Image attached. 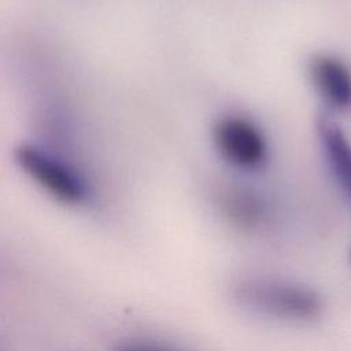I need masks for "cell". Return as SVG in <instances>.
I'll return each mask as SVG.
<instances>
[{"mask_svg":"<svg viewBox=\"0 0 351 351\" xmlns=\"http://www.w3.org/2000/svg\"><path fill=\"white\" fill-rule=\"evenodd\" d=\"M211 137L218 155L239 170H256L267 159V140L262 129L245 115H221L213 125Z\"/></svg>","mask_w":351,"mask_h":351,"instance_id":"3957f363","label":"cell"},{"mask_svg":"<svg viewBox=\"0 0 351 351\" xmlns=\"http://www.w3.org/2000/svg\"><path fill=\"white\" fill-rule=\"evenodd\" d=\"M230 295L245 311L281 322H311L322 311L321 299L314 291L280 278L241 277L232 284Z\"/></svg>","mask_w":351,"mask_h":351,"instance_id":"6da1fadb","label":"cell"},{"mask_svg":"<svg viewBox=\"0 0 351 351\" xmlns=\"http://www.w3.org/2000/svg\"><path fill=\"white\" fill-rule=\"evenodd\" d=\"M350 262H351V250H350Z\"/></svg>","mask_w":351,"mask_h":351,"instance_id":"ba28073f","label":"cell"},{"mask_svg":"<svg viewBox=\"0 0 351 351\" xmlns=\"http://www.w3.org/2000/svg\"><path fill=\"white\" fill-rule=\"evenodd\" d=\"M15 162L22 173L56 203L77 207L86 202L89 188L85 178L51 151L23 143L15 149Z\"/></svg>","mask_w":351,"mask_h":351,"instance_id":"7a4b0ae2","label":"cell"},{"mask_svg":"<svg viewBox=\"0 0 351 351\" xmlns=\"http://www.w3.org/2000/svg\"><path fill=\"white\" fill-rule=\"evenodd\" d=\"M317 133L333 178L351 196V144L339 123L326 112L317 119Z\"/></svg>","mask_w":351,"mask_h":351,"instance_id":"5b68a950","label":"cell"},{"mask_svg":"<svg viewBox=\"0 0 351 351\" xmlns=\"http://www.w3.org/2000/svg\"><path fill=\"white\" fill-rule=\"evenodd\" d=\"M114 351H176V350L158 343H152V341L128 340V341H121Z\"/></svg>","mask_w":351,"mask_h":351,"instance_id":"52a82bcc","label":"cell"},{"mask_svg":"<svg viewBox=\"0 0 351 351\" xmlns=\"http://www.w3.org/2000/svg\"><path fill=\"white\" fill-rule=\"evenodd\" d=\"M222 211L229 222L241 230L252 232L261 225L265 213L262 204L252 195L228 193L222 200Z\"/></svg>","mask_w":351,"mask_h":351,"instance_id":"8992f818","label":"cell"},{"mask_svg":"<svg viewBox=\"0 0 351 351\" xmlns=\"http://www.w3.org/2000/svg\"><path fill=\"white\" fill-rule=\"evenodd\" d=\"M308 75L318 95L337 111L351 110V70L340 59L319 53L308 62Z\"/></svg>","mask_w":351,"mask_h":351,"instance_id":"277c9868","label":"cell"}]
</instances>
